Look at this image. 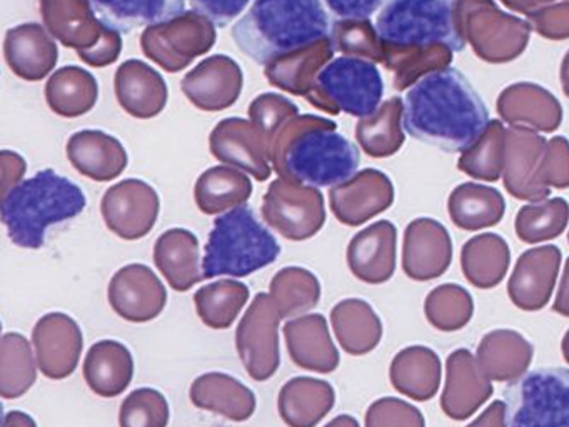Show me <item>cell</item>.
I'll return each mask as SVG.
<instances>
[{"label":"cell","mask_w":569,"mask_h":427,"mask_svg":"<svg viewBox=\"0 0 569 427\" xmlns=\"http://www.w3.org/2000/svg\"><path fill=\"white\" fill-rule=\"evenodd\" d=\"M489 123L481 97L452 67L426 72L402 100V129L445 152L471 149L485 136Z\"/></svg>","instance_id":"cell-1"},{"label":"cell","mask_w":569,"mask_h":427,"mask_svg":"<svg viewBox=\"0 0 569 427\" xmlns=\"http://www.w3.org/2000/svg\"><path fill=\"white\" fill-rule=\"evenodd\" d=\"M271 163L291 182L335 187L358 173L359 150L332 120L298 113L276 133Z\"/></svg>","instance_id":"cell-2"},{"label":"cell","mask_w":569,"mask_h":427,"mask_svg":"<svg viewBox=\"0 0 569 427\" xmlns=\"http://www.w3.org/2000/svg\"><path fill=\"white\" fill-rule=\"evenodd\" d=\"M332 22L322 0H254L232 27L242 53L268 66L279 57L331 39Z\"/></svg>","instance_id":"cell-3"},{"label":"cell","mask_w":569,"mask_h":427,"mask_svg":"<svg viewBox=\"0 0 569 427\" xmlns=\"http://www.w3.org/2000/svg\"><path fill=\"white\" fill-rule=\"evenodd\" d=\"M86 206L88 199L78 183L46 169L2 197L0 217L16 246L41 249L49 227L74 219Z\"/></svg>","instance_id":"cell-4"},{"label":"cell","mask_w":569,"mask_h":427,"mask_svg":"<svg viewBox=\"0 0 569 427\" xmlns=\"http://www.w3.org/2000/svg\"><path fill=\"white\" fill-rule=\"evenodd\" d=\"M375 29L389 69L405 56L435 47L451 52L466 47L452 0H386Z\"/></svg>","instance_id":"cell-5"},{"label":"cell","mask_w":569,"mask_h":427,"mask_svg":"<svg viewBox=\"0 0 569 427\" xmlns=\"http://www.w3.org/2000/svg\"><path fill=\"white\" fill-rule=\"evenodd\" d=\"M279 254L281 246L271 230L259 222L254 210L239 206L214 220L202 269L206 279L251 276L274 262Z\"/></svg>","instance_id":"cell-6"},{"label":"cell","mask_w":569,"mask_h":427,"mask_svg":"<svg viewBox=\"0 0 569 427\" xmlns=\"http://www.w3.org/2000/svg\"><path fill=\"white\" fill-rule=\"evenodd\" d=\"M382 93L385 82L372 60L342 56L322 67L306 99L316 109L332 116L346 112L366 119L378 112Z\"/></svg>","instance_id":"cell-7"},{"label":"cell","mask_w":569,"mask_h":427,"mask_svg":"<svg viewBox=\"0 0 569 427\" xmlns=\"http://www.w3.org/2000/svg\"><path fill=\"white\" fill-rule=\"evenodd\" d=\"M41 13L52 37L78 50L88 66H111L121 56V32L99 19L91 0H41Z\"/></svg>","instance_id":"cell-8"},{"label":"cell","mask_w":569,"mask_h":427,"mask_svg":"<svg viewBox=\"0 0 569 427\" xmlns=\"http://www.w3.org/2000/svg\"><path fill=\"white\" fill-rule=\"evenodd\" d=\"M506 426H569V369L542 367L505 390Z\"/></svg>","instance_id":"cell-9"},{"label":"cell","mask_w":569,"mask_h":427,"mask_svg":"<svg viewBox=\"0 0 569 427\" xmlns=\"http://www.w3.org/2000/svg\"><path fill=\"white\" fill-rule=\"evenodd\" d=\"M214 26L196 10L181 13L168 22L146 27L141 36L142 52L166 72H181L216 46Z\"/></svg>","instance_id":"cell-10"},{"label":"cell","mask_w":569,"mask_h":427,"mask_svg":"<svg viewBox=\"0 0 569 427\" xmlns=\"http://www.w3.org/2000/svg\"><path fill=\"white\" fill-rule=\"evenodd\" d=\"M262 219L284 239L301 242L311 239L326 222L325 197L318 187L272 180L261 206Z\"/></svg>","instance_id":"cell-11"},{"label":"cell","mask_w":569,"mask_h":427,"mask_svg":"<svg viewBox=\"0 0 569 427\" xmlns=\"http://www.w3.org/2000/svg\"><path fill=\"white\" fill-rule=\"evenodd\" d=\"M279 316L271 296L259 292L236 330V349L251 379H271L281 366Z\"/></svg>","instance_id":"cell-12"},{"label":"cell","mask_w":569,"mask_h":427,"mask_svg":"<svg viewBox=\"0 0 569 427\" xmlns=\"http://www.w3.org/2000/svg\"><path fill=\"white\" fill-rule=\"evenodd\" d=\"M161 200L154 187L141 179H126L106 190L101 214L106 226L124 240H139L158 222Z\"/></svg>","instance_id":"cell-13"},{"label":"cell","mask_w":569,"mask_h":427,"mask_svg":"<svg viewBox=\"0 0 569 427\" xmlns=\"http://www.w3.org/2000/svg\"><path fill=\"white\" fill-rule=\"evenodd\" d=\"M32 346L42 376L62 380L78 369L84 337L81 327L71 316L51 312L36 322L32 329Z\"/></svg>","instance_id":"cell-14"},{"label":"cell","mask_w":569,"mask_h":427,"mask_svg":"<svg viewBox=\"0 0 569 427\" xmlns=\"http://www.w3.org/2000/svg\"><path fill=\"white\" fill-rule=\"evenodd\" d=\"M108 299L119 317L144 324L161 316L168 304V290L151 267L129 264L112 276Z\"/></svg>","instance_id":"cell-15"},{"label":"cell","mask_w":569,"mask_h":427,"mask_svg":"<svg viewBox=\"0 0 569 427\" xmlns=\"http://www.w3.org/2000/svg\"><path fill=\"white\" fill-rule=\"evenodd\" d=\"M209 149L216 159L251 173L259 182L271 177V152L252 120L241 117L221 120L209 136Z\"/></svg>","instance_id":"cell-16"},{"label":"cell","mask_w":569,"mask_h":427,"mask_svg":"<svg viewBox=\"0 0 569 427\" xmlns=\"http://www.w3.org/2000/svg\"><path fill=\"white\" fill-rule=\"evenodd\" d=\"M244 86L241 67L231 57H208L189 70L181 80V90L189 102L204 112H219L238 102Z\"/></svg>","instance_id":"cell-17"},{"label":"cell","mask_w":569,"mask_h":427,"mask_svg":"<svg viewBox=\"0 0 569 427\" xmlns=\"http://www.w3.org/2000/svg\"><path fill=\"white\" fill-rule=\"evenodd\" d=\"M395 200L391 182L378 170L366 169L329 190V203L339 222L362 226L385 212Z\"/></svg>","instance_id":"cell-18"},{"label":"cell","mask_w":569,"mask_h":427,"mask_svg":"<svg viewBox=\"0 0 569 427\" xmlns=\"http://www.w3.org/2000/svg\"><path fill=\"white\" fill-rule=\"evenodd\" d=\"M452 242L448 229L435 219L409 224L402 244V269L415 280L441 277L451 266Z\"/></svg>","instance_id":"cell-19"},{"label":"cell","mask_w":569,"mask_h":427,"mask_svg":"<svg viewBox=\"0 0 569 427\" xmlns=\"http://www.w3.org/2000/svg\"><path fill=\"white\" fill-rule=\"evenodd\" d=\"M561 266V250L541 246L519 256L508 282V292L516 307L539 310L551 299Z\"/></svg>","instance_id":"cell-20"},{"label":"cell","mask_w":569,"mask_h":427,"mask_svg":"<svg viewBox=\"0 0 569 427\" xmlns=\"http://www.w3.org/2000/svg\"><path fill=\"white\" fill-rule=\"evenodd\" d=\"M491 396V379L482 373L478 357L468 349L455 350L446 363V386L441 396L446 416L468 419Z\"/></svg>","instance_id":"cell-21"},{"label":"cell","mask_w":569,"mask_h":427,"mask_svg":"<svg viewBox=\"0 0 569 427\" xmlns=\"http://www.w3.org/2000/svg\"><path fill=\"white\" fill-rule=\"evenodd\" d=\"M4 57L19 79L38 82L54 70L59 60L58 43L46 26L21 23L6 33Z\"/></svg>","instance_id":"cell-22"},{"label":"cell","mask_w":569,"mask_h":427,"mask_svg":"<svg viewBox=\"0 0 569 427\" xmlns=\"http://www.w3.org/2000/svg\"><path fill=\"white\" fill-rule=\"evenodd\" d=\"M286 347L296 366L311 373L331 374L338 369L339 352L322 314H306L282 327Z\"/></svg>","instance_id":"cell-23"},{"label":"cell","mask_w":569,"mask_h":427,"mask_svg":"<svg viewBox=\"0 0 569 427\" xmlns=\"http://www.w3.org/2000/svg\"><path fill=\"white\" fill-rule=\"evenodd\" d=\"M398 230L389 220H378L352 237L348 246V266L359 280L382 284L396 269Z\"/></svg>","instance_id":"cell-24"},{"label":"cell","mask_w":569,"mask_h":427,"mask_svg":"<svg viewBox=\"0 0 569 427\" xmlns=\"http://www.w3.org/2000/svg\"><path fill=\"white\" fill-rule=\"evenodd\" d=\"M119 106L136 119H152L168 103V83L158 70L142 60H126L114 76Z\"/></svg>","instance_id":"cell-25"},{"label":"cell","mask_w":569,"mask_h":427,"mask_svg":"<svg viewBox=\"0 0 569 427\" xmlns=\"http://www.w3.org/2000/svg\"><path fill=\"white\" fill-rule=\"evenodd\" d=\"M68 159L72 167L96 182H109L124 172L128 152L121 140L102 130H79L68 140Z\"/></svg>","instance_id":"cell-26"},{"label":"cell","mask_w":569,"mask_h":427,"mask_svg":"<svg viewBox=\"0 0 569 427\" xmlns=\"http://www.w3.org/2000/svg\"><path fill=\"white\" fill-rule=\"evenodd\" d=\"M154 264L169 286L178 292H188L204 280L199 240L191 230L169 229L154 244Z\"/></svg>","instance_id":"cell-27"},{"label":"cell","mask_w":569,"mask_h":427,"mask_svg":"<svg viewBox=\"0 0 569 427\" xmlns=\"http://www.w3.org/2000/svg\"><path fill=\"white\" fill-rule=\"evenodd\" d=\"M189 399L198 409L211 410L234 423L251 419L256 396L241 380L224 373H208L191 384Z\"/></svg>","instance_id":"cell-28"},{"label":"cell","mask_w":569,"mask_h":427,"mask_svg":"<svg viewBox=\"0 0 569 427\" xmlns=\"http://www.w3.org/2000/svg\"><path fill=\"white\" fill-rule=\"evenodd\" d=\"M335 387L316 377H295L281 387L279 416L291 427H315L331 413Z\"/></svg>","instance_id":"cell-29"},{"label":"cell","mask_w":569,"mask_h":427,"mask_svg":"<svg viewBox=\"0 0 569 427\" xmlns=\"http://www.w3.org/2000/svg\"><path fill=\"white\" fill-rule=\"evenodd\" d=\"M86 383L101 397H118L134 377L131 350L118 340H99L89 349L82 366Z\"/></svg>","instance_id":"cell-30"},{"label":"cell","mask_w":569,"mask_h":427,"mask_svg":"<svg viewBox=\"0 0 569 427\" xmlns=\"http://www.w3.org/2000/svg\"><path fill=\"white\" fill-rule=\"evenodd\" d=\"M335 46L331 39L319 40L305 49L279 57L264 67L266 79L271 86L306 97L315 87L316 77L326 63L331 62Z\"/></svg>","instance_id":"cell-31"},{"label":"cell","mask_w":569,"mask_h":427,"mask_svg":"<svg viewBox=\"0 0 569 427\" xmlns=\"http://www.w3.org/2000/svg\"><path fill=\"white\" fill-rule=\"evenodd\" d=\"M532 346L516 330L498 329L486 334L479 342L478 357L482 373L491 380H515L528 370Z\"/></svg>","instance_id":"cell-32"},{"label":"cell","mask_w":569,"mask_h":427,"mask_svg":"<svg viewBox=\"0 0 569 427\" xmlns=\"http://www.w3.org/2000/svg\"><path fill=\"white\" fill-rule=\"evenodd\" d=\"M331 324L339 346L351 356H365L381 342V319L366 300L345 299L336 304Z\"/></svg>","instance_id":"cell-33"},{"label":"cell","mask_w":569,"mask_h":427,"mask_svg":"<svg viewBox=\"0 0 569 427\" xmlns=\"http://www.w3.org/2000/svg\"><path fill=\"white\" fill-rule=\"evenodd\" d=\"M99 19L121 33L168 22L184 13L186 0H91Z\"/></svg>","instance_id":"cell-34"},{"label":"cell","mask_w":569,"mask_h":427,"mask_svg":"<svg viewBox=\"0 0 569 427\" xmlns=\"http://www.w3.org/2000/svg\"><path fill=\"white\" fill-rule=\"evenodd\" d=\"M389 377L398 393L415 400H429L441 383V360L429 347H406L392 359Z\"/></svg>","instance_id":"cell-35"},{"label":"cell","mask_w":569,"mask_h":427,"mask_svg":"<svg viewBox=\"0 0 569 427\" xmlns=\"http://www.w3.org/2000/svg\"><path fill=\"white\" fill-rule=\"evenodd\" d=\"M252 193V182L244 170L216 166L204 170L196 180L194 200L206 216H218L244 206Z\"/></svg>","instance_id":"cell-36"},{"label":"cell","mask_w":569,"mask_h":427,"mask_svg":"<svg viewBox=\"0 0 569 427\" xmlns=\"http://www.w3.org/2000/svg\"><path fill=\"white\" fill-rule=\"evenodd\" d=\"M99 86L89 70L78 66L61 67L46 83V100L52 112L68 119L84 116L98 102Z\"/></svg>","instance_id":"cell-37"},{"label":"cell","mask_w":569,"mask_h":427,"mask_svg":"<svg viewBox=\"0 0 569 427\" xmlns=\"http://www.w3.org/2000/svg\"><path fill=\"white\" fill-rule=\"evenodd\" d=\"M509 247L498 234L472 237L461 250V267L466 279L479 289H491L508 272Z\"/></svg>","instance_id":"cell-38"},{"label":"cell","mask_w":569,"mask_h":427,"mask_svg":"<svg viewBox=\"0 0 569 427\" xmlns=\"http://www.w3.org/2000/svg\"><path fill=\"white\" fill-rule=\"evenodd\" d=\"M32 347L22 334L8 332L2 336L0 396L4 399H18L34 386L39 366L32 354Z\"/></svg>","instance_id":"cell-39"},{"label":"cell","mask_w":569,"mask_h":427,"mask_svg":"<svg viewBox=\"0 0 569 427\" xmlns=\"http://www.w3.org/2000/svg\"><path fill=\"white\" fill-rule=\"evenodd\" d=\"M249 300V287L241 280H216L194 294L196 312L211 329H229Z\"/></svg>","instance_id":"cell-40"},{"label":"cell","mask_w":569,"mask_h":427,"mask_svg":"<svg viewBox=\"0 0 569 427\" xmlns=\"http://www.w3.org/2000/svg\"><path fill=\"white\" fill-rule=\"evenodd\" d=\"M269 296L282 319L301 316L321 300V282L302 267H284L272 277Z\"/></svg>","instance_id":"cell-41"},{"label":"cell","mask_w":569,"mask_h":427,"mask_svg":"<svg viewBox=\"0 0 569 427\" xmlns=\"http://www.w3.org/2000/svg\"><path fill=\"white\" fill-rule=\"evenodd\" d=\"M505 199L495 189L482 186H461L449 199V216L465 230L496 226L505 217Z\"/></svg>","instance_id":"cell-42"},{"label":"cell","mask_w":569,"mask_h":427,"mask_svg":"<svg viewBox=\"0 0 569 427\" xmlns=\"http://www.w3.org/2000/svg\"><path fill=\"white\" fill-rule=\"evenodd\" d=\"M402 100L391 99L371 117L359 120L356 137L369 156L381 157L395 152L401 142Z\"/></svg>","instance_id":"cell-43"},{"label":"cell","mask_w":569,"mask_h":427,"mask_svg":"<svg viewBox=\"0 0 569 427\" xmlns=\"http://www.w3.org/2000/svg\"><path fill=\"white\" fill-rule=\"evenodd\" d=\"M425 312L429 324L445 332L462 329L475 314L471 294L456 284H442L426 297Z\"/></svg>","instance_id":"cell-44"},{"label":"cell","mask_w":569,"mask_h":427,"mask_svg":"<svg viewBox=\"0 0 569 427\" xmlns=\"http://www.w3.org/2000/svg\"><path fill=\"white\" fill-rule=\"evenodd\" d=\"M568 219L569 207L562 199L529 203L516 216V234L528 244L551 240L565 232Z\"/></svg>","instance_id":"cell-45"},{"label":"cell","mask_w":569,"mask_h":427,"mask_svg":"<svg viewBox=\"0 0 569 427\" xmlns=\"http://www.w3.org/2000/svg\"><path fill=\"white\" fill-rule=\"evenodd\" d=\"M124 427H164L169 424V404L164 394L151 387L132 390L119 410Z\"/></svg>","instance_id":"cell-46"},{"label":"cell","mask_w":569,"mask_h":427,"mask_svg":"<svg viewBox=\"0 0 569 427\" xmlns=\"http://www.w3.org/2000/svg\"><path fill=\"white\" fill-rule=\"evenodd\" d=\"M331 42L346 56L365 57L372 62L385 59L378 33L368 20L341 19L332 23Z\"/></svg>","instance_id":"cell-47"},{"label":"cell","mask_w":569,"mask_h":427,"mask_svg":"<svg viewBox=\"0 0 569 427\" xmlns=\"http://www.w3.org/2000/svg\"><path fill=\"white\" fill-rule=\"evenodd\" d=\"M298 113L299 107L281 93H261L249 106V119L261 130L269 152H271L276 133L291 117L298 116Z\"/></svg>","instance_id":"cell-48"},{"label":"cell","mask_w":569,"mask_h":427,"mask_svg":"<svg viewBox=\"0 0 569 427\" xmlns=\"http://www.w3.org/2000/svg\"><path fill=\"white\" fill-rule=\"evenodd\" d=\"M366 426H425L421 413L411 404L395 397L376 400L366 413Z\"/></svg>","instance_id":"cell-49"},{"label":"cell","mask_w":569,"mask_h":427,"mask_svg":"<svg viewBox=\"0 0 569 427\" xmlns=\"http://www.w3.org/2000/svg\"><path fill=\"white\" fill-rule=\"evenodd\" d=\"M196 12L202 13L219 27H226L238 19L251 0H189Z\"/></svg>","instance_id":"cell-50"},{"label":"cell","mask_w":569,"mask_h":427,"mask_svg":"<svg viewBox=\"0 0 569 427\" xmlns=\"http://www.w3.org/2000/svg\"><path fill=\"white\" fill-rule=\"evenodd\" d=\"M339 19L368 20L386 0H322Z\"/></svg>","instance_id":"cell-51"},{"label":"cell","mask_w":569,"mask_h":427,"mask_svg":"<svg viewBox=\"0 0 569 427\" xmlns=\"http://www.w3.org/2000/svg\"><path fill=\"white\" fill-rule=\"evenodd\" d=\"M0 166H2V197H4L18 183L22 182L28 163L19 153L11 152V150H2V153H0Z\"/></svg>","instance_id":"cell-52"},{"label":"cell","mask_w":569,"mask_h":427,"mask_svg":"<svg viewBox=\"0 0 569 427\" xmlns=\"http://www.w3.org/2000/svg\"><path fill=\"white\" fill-rule=\"evenodd\" d=\"M471 426H506L505 400H495L478 419L472 420Z\"/></svg>","instance_id":"cell-53"},{"label":"cell","mask_w":569,"mask_h":427,"mask_svg":"<svg viewBox=\"0 0 569 427\" xmlns=\"http://www.w3.org/2000/svg\"><path fill=\"white\" fill-rule=\"evenodd\" d=\"M552 309L561 314V316L569 317V257L568 260H566L561 280H559L558 296H556L555 307H552Z\"/></svg>","instance_id":"cell-54"},{"label":"cell","mask_w":569,"mask_h":427,"mask_svg":"<svg viewBox=\"0 0 569 427\" xmlns=\"http://www.w3.org/2000/svg\"><path fill=\"white\" fill-rule=\"evenodd\" d=\"M34 427L36 420L29 417L28 414L21 413V410H11L6 414L2 419V427Z\"/></svg>","instance_id":"cell-55"},{"label":"cell","mask_w":569,"mask_h":427,"mask_svg":"<svg viewBox=\"0 0 569 427\" xmlns=\"http://www.w3.org/2000/svg\"><path fill=\"white\" fill-rule=\"evenodd\" d=\"M328 426H358V420L349 416H341L329 420Z\"/></svg>","instance_id":"cell-56"},{"label":"cell","mask_w":569,"mask_h":427,"mask_svg":"<svg viewBox=\"0 0 569 427\" xmlns=\"http://www.w3.org/2000/svg\"><path fill=\"white\" fill-rule=\"evenodd\" d=\"M561 349L562 356H565V359L569 363V330L566 332V336L562 337Z\"/></svg>","instance_id":"cell-57"},{"label":"cell","mask_w":569,"mask_h":427,"mask_svg":"<svg viewBox=\"0 0 569 427\" xmlns=\"http://www.w3.org/2000/svg\"><path fill=\"white\" fill-rule=\"evenodd\" d=\"M568 239H569V234H568Z\"/></svg>","instance_id":"cell-58"}]
</instances>
